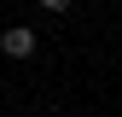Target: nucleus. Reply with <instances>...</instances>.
<instances>
[{"mask_svg":"<svg viewBox=\"0 0 122 117\" xmlns=\"http://www.w3.org/2000/svg\"><path fill=\"white\" fill-rule=\"evenodd\" d=\"M35 47H41V35L23 29V23H12L6 35H0V53H6V58H35Z\"/></svg>","mask_w":122,"mask_h":117,"instance_id":"nucleus-1","label":"nucleus"},{"mask_svg":"<svg viewBox=\"0 0 122 117\" xmlns=\"http://www.w3.org/2000/svg\"><path fill=\"white\" fill-rule=\"evenodd\" d=\"M41 6H47V12H70V0H41Z\"/></svg>","mask_w":122,"mask_h":117,"instance_id":"nucleus-2","label":"nucleus"}]
</instances>
